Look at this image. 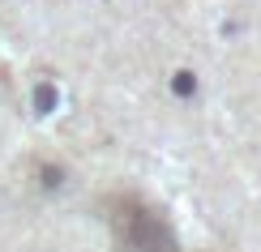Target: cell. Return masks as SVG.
I'll list each match as a JSON object with an SVG mask.
<instances>
[{
  "instance_id": "cell-1",
  "label": "cell",
  "mask_w": 261,
  "mask_h": 252,
  "mask_svg": "<svg viewBox=\"0 0 261 252\" xmlns=\"http://www.w3.org/2000/svg\"><path fill=\"white\" fill-rule=\"evenodd\" d=\"M112 222H116V235H120L124 252H180L171 231L159 222V214H150L137 201H120L116 214H112Z\"/></svg>"
}]
</instances>
